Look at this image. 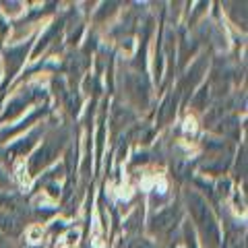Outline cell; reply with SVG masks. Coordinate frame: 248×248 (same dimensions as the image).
<instances>
[{
	"label": "cell",
	"instance_id": "cell-3",
	"mask_svg": "<svg viewBox=\"0 0 248 248\" xmlns=\"http://www.w3.org/2000/svg\"><path fill=\"white\" fill-rule=\"evenodd\" d=\"M184 130H186V133H195V130H197V120L192 118V116H188V118L184 120Z\"/></svg>",
	"mask_w": 248,
	"mask_h": 248
},
{
	"label": "cell",
	"instance_id": "cell-2",
	"mask_svg": "<svg viewBox=\"0 0 248 248\" xmlns=\"http://www.w3.org/2000/svg\"><path fill=\"white\" fill-rule=\"evenodd\" d=\"M77 240H79V232H68L66 234V248H75V244H77Z\"/></svg>",
	"mask_w": 248,
	"mask_h": 248
},
{
	"label": "cell",
	"instance_id": "cell-1",
	"mask_svg": "<svg viewBox=\"0 0 248 248\" xmlns=\"http://www.w3.org/2000/svg\"><path fill=\"white\" fill-rule=\"evenodd\" d=\"M27 238H29V242H31V244L42 242V238H44V230H42V226H31L29 232H27Z\"/></svg>",
	"mask_w": 248,
	"mask_h": 248
},
{
	"label": "cell",
	"instance_id": "cell-4",
	"mask_svg": "<svg viewBox=\"0 0 248 248\" xmlns=\"http://www.w3.org/2000/svg\"><path fill=\"white\" fill-rule=\"evenodd\" d=\"M234 211H236L238 215H244V213H246V209H244V203H242V201H240L238 197L234 199Z\"/></svg>",
	"mask_w": 248,
	"mask_h": 248
},
{
	"label": "cell",
	"instance_id": "cell-5",
	"mask_svg": "<svg viewBox=\"0 0 248 248\" xmlns=\"http://www.w3.org/2000/svg\"><path fill=\"white\" fill-rule=\"evenodd\" d=\"M19 180H21L23 186H29V182H31V180H29V176H27V172H25L23 168L19 170Z\"/></svg>",
	"mask_w": 248,
	"mask_h": 248
}]
</instances>
